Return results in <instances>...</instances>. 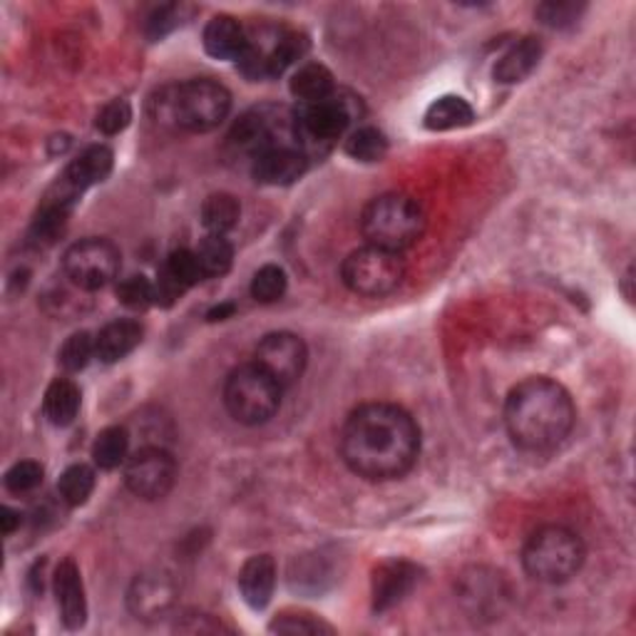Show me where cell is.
I'll use <instances>...</instances> for the list:
<instances>
[{
	"mask_svg": "<svg viewBox=\"0 0 636 636\" xmlns=\"http://www.w3.org/2000/svg\"><path fill=\"white\" fill-rule=\"evenodd\" d=\"M522 564L532 579L542 584H562L572 579L584 564V545L577 532L562 525H547L532 532Z\"/></svg>",
	"mask_w": 636,
	"mask_h": 636,
	"instance_id": "obj_6",
	"label": "cell"
},
{
	"mask_svg": "<svg viewBox=\"0 0 636 636\" xmlns=\"http://www.w3.org/2000/svg\"><path fill=\"white\" fill-rule=\"evenodd\" d=\"M582 6L577 3H542L537 8V18L550 28H567L579 18Z\"/></svg>",
	"mask_w": 636,
	"mask_h": 636,
	"instance_id": "obj_38",
	"label": "cell"
},
{
	"mask_svg": "<svg viewBox=\"0 0 636 636\" xmlns=\"http://www.w3.org/2000/svg\"><path fill=\"white\" fill-rule=\"evenodd\" d=\"M306 361H309L306 343L289 331H274L264 336L254 353V363H259L281 388H289L299 381L304 376Z\"/></svg>",
	"mask_w": 636,
	"mask_h": 636,
	"instance_id": "obj_13",
	"label": "cell"
},
{
	"mask_svg": "<svg viewBox=\"0 0 636 636\" xmlns=\"http://www.w3.org/2000/svg\"><path fill=\"white\" fill-rule=\"evenodd\" d=\"M117 299L127 306V309L145 311L147 306L155 304V284L147 276H127L125 281L117 286Z\"/></svg>",
	"mask_w": 636,
	"mask_h": 636,
	"instance_id": "obj_34",
	"label": "cell"
},
{
	"mask_svg": "<svg viewBox=\"0 0 636 636\" xmlns=\"http://www.w3.org/2000/svg\"><path fill=\"white\" fill-rule=\"evenodd\" d=\"M187 291L179 281H174L167 271H160L157 281H155V304L160 306H172L182 299V294Z\"/></svg>",
	"mask_w": 636,
	"mask_h": 636,
	"instance_id": "obj_40",
	"label": "cell"
},
{
	"mask_svg": "<svg viewBox=\"0 0 636 636\" xmlns=\"http://www.w3.org/2000/svg\"><path fill=\"white\" fill-rule=\"evenodd\" d=\"M194 252H197L204 279H207V276H224L234 264L232 244L227 237H222V234H207Z\"/></svg>",
	"mask_w": 636,
	"mask_h": 636,
	"instance_id": "obj_28",
	"label": "cell"
},
{
	"mask_svg": "<svg viewBox=\"0 0 636 636\" xmlns=\"http://www.w3.org/2000/svg\"><path fill=\"white\" fill-rule=\"evenodd\" d=\"M92 356H98L95 338H92L88 331H80V334L70 336L58 353L60 366H63L65 371H70V373L82 371V368L90 363Z\"/></svg>",
	"mask_w": 636,
	"mask_h": 636,
	"instance_id": "obj_32",
	"label": "cell"
},
{
	"mask_svg": "<svg viewBox=\"0 0 636 636\" xmlns=\"http://www.w3.org/2000/svg\"><path fill=\"white\" fill-rule=\"evenodd\" d=\"M182 10H184V6H164V8H160L157 13L150 18V35L152 38H162V35H167L170 30L182 25Z\"/></svg>",
	"mask_w": 636,
	"mask_h": 636,
	"instance_id": "obj_39",
	"label": "cell"
},
{
	"mask_svg": "<svg viewBox=\"0 0 636 636\" xmlns=\"http://www.w3.org/2000/svg\"><path fill=\"white\" fill-rule=\"evenodd\" d=\"M420 453V430L408 410L393 403H366L346 418L341 458L366 480L403 478Z\"/></svg>",
	"mask_w": 636,
	"mask_h": 636,
	"instance_id": "obj_1",
	"label": "cell"
},
{
	"mask_svg": "<svg viewBox=\"0 0 636 636\" xmlns=\"http://www.w3.org/2000/svg\"><path fill=\"white\" fill-rule=\"evenodd\" d=\"M142 341V326L130 318L107 324L95 338V351L102 363H117L127 358Z\"/></svg>",
	"mask_w": 636,
	"mask_h": 636,
	"instance_id": "obj_21",
	"label": "cell"
},
{
	"mask_svg": "<svg viewBox=\"0 0 636 636\" xmlns=\"http://www.w3.org/2000/svg\"><path fill=\"white\" fill-rule=\"evenodd\" d=\"M229 110V90L207 78L164 88L160 92V100H155L157 122L187 132H209L219 127L227 120Z\"/></svg>",
	"mask_w": 636,
	"mask_h": 636,
	"instance_id": "obj_3",
	"label": "cell"
},
{
	"mask_svg": "<svg viewBox=\"0 0 636 636\" xmlns=\"http://www.w3.org/2000/svg\"><path fill=\"white\" fill-rule=\"evenodd\" d=\"M246 48V30L232 16L212 18L204 28V50L214 60H239Z\"/></svg>",
	"mask_w": 636,
	"mask_h": 636,
	"instance_id": "obj_20",
	"label": "cell"
},
{
	"mask_svg": "<svg viewBox=\"0 0 636 636\" xmlns=\"http://www.w3.org/2000/svg\"><path fill=\"white\" fill-rule=\"evenodd\" d=\"M540 58H542L540 40L537 38H522L507 50L505 55L497 60V65H495V70H492V75H495L497 82L512 85V82H520V80H525L527 75H532V70L537 68Z\"/></svg>",
	"mask_w": 636,
	"mask_h": 636,
	"instance_id": "obj_22",
	"label": "cell"
},
{
	"mask_svg": "<svg viewBox=\"0 0 636 636\" xmlns=\"http://www.w3.org/2000/svg\"><path fill=\"white\" fill-rule=\"evenodd\" d=\"M425 229V212L408 194H381L366 204L361 214V232L366 242L378 249L406 252Z\"/></svg>",
	"mask_w": 636,
	"mask_h": 636,
	"instance_id": "obj_4",
	"label": "cell"
},
{
	"mask_svg": "<svg viewBox=\"0 0 636 636\" xmlns=\"http://www.w3.org/2000/svg\"><path fill=\"white\" fill-rule=\"evenodd\" d=\"M55 597L60 617L68 629H80L88 619V599L80 570L73 560H63L55 570Z\"/></svg>",
	"mask_w": 636,
	"mask_h": 636,
	"instance_id": "obj_18",
	"label": "cell"
},
{
	"mask_svg": "<svg viewBox=\"0 0 636 636\" xmlns=\"http://www.w3.org/2000/svg\"><path fill=\"white\" fill-rule=\"evenodd\" d=\"M20 512L16 510H10V507H3L0 510V525H3V535H13V532L20 527Z\"/></svg>",
	"mask_w": 636,
	"mask_h": 636,
	"instance_id": "obj_41",
	"label": "cell"
},
{
	"mask_svg": "<svg viewBox=\"0 0 636 636\" xmlns=\"http://www.w3.org/2000/svg\"><path fill=\"white\" fill-rule=\"evenodd\" d=\"M120 249L107 239H82L63 256L65 279L80 291H98L117 276Z\"/></svg>",
	"mask_w": 636,
	"mask_h": 636,
	"instance_id": "obj_11",
	"label": "cell"
},
{
	"mask_svg": "<svg viewBox=\"0 0 636 636\" xmlns=\"http://www.w3.org/2000/svg\"><path fill=\"white\" fill-rule=\"evenodd\" d=\"M358 117H361V100L346 92L336 90L326 100L304 102L294 110L296 142L306 157L326 155Z\"/></svg>",
	"mask_w": 636,
	"mask_h": 636,
	"instance_id": "obj_5",
	"label": "cell"
},
{
	"mask_svg": "<svg viewBox=\"0 0 636 636\" xmlns=\"http://www.w3.org/2000/svg\"><path fill=\"white\" fill-rule=\"evenodd\" d=\"M343 284L366 299H381L393 294L406 279V261L398 252L378 249L366 244L346 256L341 266Z\"/></svg>",
	"mask_w": 636,
	"mask_h": 636,
	"instance_id": "obj_9",
	"label": "cell"
},
{
	"mask_svg": "<svg viewBox=\"0 0 636 636\" xmlns=\"http://www.w3.org/2000/svg\"><path fill=\"white\" fill-rule=\"evenodd\" d=\"M132 120V107L127 100H112L98 115V130L105 135H120L122 130H127Z\"/></svg>",
	"mask_w": 636,
	"mask_h": 636,
	"instance_id": "obj_36",
	"label": "cell"
},
{
	"mask_svg": "<svg viewBox=\"0 0 636 636\" xmlns=\"http://www.w3.org/2000/svg\"><path fill=\"white\" fill-rule=\"evenodd\" d=\"M242 207L234 194L219 192L207 197V202L202 204V224L209 234H222L227 237V232H232L239 224Z\"/></svg>",
	"mask_w": 636,
	"mask_h": 636,
	"instance_id": "obj_26",
	"label": "cell"
},
{
	"mask_svg": "<svg viewBox=\"0 0 636 636\" xmlns=\"http://www.w3.org/2000/svg\"><path fill=\"white\" fill-rule=\"evenodd\" d=\"M346 152L348 157L356 162H381L388 152V140L381 130L376 127H356L351 135L346 137Z\"/></svg>",
	"mask_w": 636,
	"mask_h": 636,
	"instance_id": "obj_29",
	"label": "cell"
},
{
	"mask_svg": "<svg viewBox=\"0 0 636 636\" xmlns=\"http://www.w3.org/2000/svg\"><path fill=\"white\" fill-rule=\"evenodd\" d=\"M418 582V567L403 560L383 562L373 574V609L386 612L403 602Z\"/></svg>",
	"mask_w": 636,
	"mask_h": 636,
	"instance_id": "obj_16",
	"label": "cell"
},
{
	"mask_svg": "<svg viewBox=\"0 0 636 636\" xmlns=\"http://www.w3.org/2000/svg\"><path fill=\"white\" fill-rule=\"evenodd\" d=\"M177 480V463L160 445H147L127 458L125 485L140 500H162L170 495Z\"/></svg>",
	"mask_w": 636,
	"mask_h": 636,
	"instance_id": "obj_12",
	"label": "cell"
},
{
	"mask_svg": "<svg viewBox=\"0 0 636 636\" xmlns=\"http://www.w3.org/2000/svg\"><path fill=\"white\" fill-rule=\"evenodd\" d=\"M112 172V150L105 145H92L78 160L68 164L63 177L58 179L60 187H65L70 194L80 199L82 192H88L95 184L105 182Z\"/></svg>",
	"mask_w": 636,
	"mask_h": 636,
	"instance_id": "obj_17",
	"label": "cell"
},
{
	"mask_svg": "<svg viewBox=\"0 0 636 636\" xmlns=\"http://www.w3.org/2000/svg\"><path fill=\"white\" fill-rule=\"evenodd\" d=\"M80 403H82L80 388L73 381H68V378H58V381H53L48 388L43 400V413L53 425L65 428L78 418Z\"/></svg>",
	"mask_w": 636,
	"mask_h": 636,
	"instance_id": "obj_23",
	"label": "cell"
},
{
	"mask_svg": "<svg viewBox=\"0 0 636 636\" xmlns=\"http://www.w3.org/2000/svg\"><path fill=\"white\" fill-rule=\"evenodd\" d=\"M336 92V82L331 70L321 63H306L296 70L291 78V95L299 100V105L304 102H318L331 98Z\"/></svg>",
	"mask_w": 636,
	"mask_h": 636,
	"instance_id": "obj_24",
	"label": "cell"
},
{
	"mask_svg": "<svg viewBox=\"0 0 636 636\" xmlns=\"http://www.w3.org/2000/svg\"><path fill=\"white\" fill-rule=\"evenodd\" d=\"M40 482H43V465L35 463V460L16 463L6 473V488L13 492V495H28V492L40 488Z\"/></svg>",
	"mask_w": 636,
	"mask_h": 636,
	"instance_id": "obj_35",
	"label": "cell"
},
{
	"mask_svg": "<svg viewBox=\"0 0 636 636\" xmlns=\"http://www.w3.org/2000/svg\"><path fill=\"white\" fill-rule=\"evenodd\" d=\"M577 410L567 388L545 376L527 378L505 400V428L512 443L527 453L555 450L572 433Z\"/></svg>",
	"mask_w": 636,
	"mask_h": 636,
	"instance_id": "obj_2",
	"label": "cell"
},
{
	"mask_svg": "<svg viewBox=\"0 0 636 636\" xmlns=\"http://www.w3.org/2000/svg\"><path fill=\"white\" fill-rule=\"evenodd\" d=\"M306 50H309V40L301 33L284 28H259L246 33V48L237 60L239 73L252 82L281 78L294 63H299Z\"/></svg>",
	"mask_w": 636,
	"mask_h": 636,
	"instance_id": "obj_8",
	"label": "cell"
},
{
	"mask_svg": "<svg viewBox=\"0 0 636 636\" xmlns=\"http://www.w3.org/2000/svg\"><path fill=\"white\" fill-rule=\"evenodd\" d=\"M284 388L259 363H244L227 376L224 406L242 425L269 423L281 406Z\"/></svg>",
	"mask_w": 636,
	"mask_h": 636,
	"instance_id": "obj_7",
	"label": "cell"
},
{
	"mask_svg": "<svg viewBox=\"0 0 636 636\" xmlns=\"http://www.w3.org/2000/svg\"><path fill=\"white\" fill-rule=\"evenodd\" d=\"M130 458V433L127 428L112 425L105 428L92 443V460L102 470H117L120 465H125Z\"/></svg>",
	"mask_w": 636,
	"mask_h": 636,
	"instance_id": "obj_27",
	"label": "cell"
},
{
	"mask_svg": "<svg viewBox=\"0 0 636 636\" xmlns=\"http://www.w3.org/2000/svg\"><path fill=\"white\" fill-rule=\"evenodd\" d=\"M92 490H95V473L88 465H70L58 480V492L65 505L80 507L90 500Z\"/></svg>",
	"mask_w": 636,
	"mask_h": 636,
	"instance_id": "obj_30",
	"label": "cell"
},
{
	"mask_svg": "<svg viewBox=\"0 0 636 636\" xmlns=\"http://www.w3.org/2000/svg\"><path fill=\"white\" fill-rule=\"evenodd\" d=\"M306 164H309V157L304 155L301 147H274L252 160V174L256 182L266 184V187H286V184H294L304 177Z\"/></svg>",
	"mask_w": 636,
	"mask_h": 636,
	"instance_id": "obj_15",
	"label": "cell"
},
{
	"mask_svg": "<svg viewBox=\"0 0 636 636\" xmlns=\"http://www.w3.org/2000/svg\"><path fill=\"white\" fill-rule=\"evenodd\" d=\"M271 629L281 632V634H321V632H331V627H328V624L311 617V614H281V617L274 619Z\"/></svg>",
	"mask_w": 636,
	"mask_h": 636,
	"instance_id": "obj_37",
	"label": "cell"
},
{
	"mask_svg": "<svg viewBox=\"0 0 636 636\" xmlns=\"http://www.w3.org/2000/svg\"><path fill=\"white\" fill-rule=\"evenodd\" d=\"M276 562L269 555H256L244 562L239 572V589L252 609H264L274 597Z\"/></svg>",
	"mask_w": 636,
	"mask_h": 636,
	"instance_id": "obj_19",
	"label": "cell"
},
{
	"mask_svg": "<svg viewBox=\"0 0 636 636\" xmlns=\"http://www.w3.org/2000/svg\"><path fill=\"white\" fill-rule=\"evenodd\" d=\"M174 602H177V582L164 570L137 574L127 592V609L142 622L162 619Z\"/></svg>",
	"mask_w": 636,
	"mask_h": 636,
	"instance_id": "obj_14",
	"label": "cell"
},
{
	"mask_svg": "<svg viewBox=\"0 0 636 636\" xmlns=\"http://www.w3.org/2000/svg\"><path fill=\"white\" fill-rule=\"evenodd\" d=\"M286 286H289V279H286V271L281 269V266L266 264L254 274L252 296L259 304H274L286 294Z\"/></svg>",
	"mask_w": 636,
	"mask_h": 636,
	"instance_id": "obj_31",
	"label": "cell"
},
{
	"mask_svg": "<svg viewBox=\"0 0 636 636\" xmlns=\"http://www.w3.org/2000/svg\"><path fill=\"white\" fill-rule=\"evenodd\" d=\"M475 120V112L470 102L458 95H445L435 100L425 112V127L435 132L468 127Z\"/></svg>",
	"mask_w": 636,
	"mask_h": 636,
	"instance_id": "obj_25",
	"label": "cell"
},
{
	"mask_svg": "<svg viewBox=\"0 0 636 636\" xmlns=\"http://www.w3.org/2000/svg\"><path fill=\"white\" fill-rule=\"evenodd\" d=\"M234 311H237V306L229 301V304L214 306V309L207 314V318H209V321H227V318L234 316Z\"/></svg>",
	"mask_w": 636,
	"mask_h": 636,
	"instance_id": "obj_42",
	"label": "cell"
},
{
	"mask_svg": "<svg viewBox=\"0 0 636 636\" xmlns=\"http://www.w3.org/2000/svg\"><path fill=\"white\" fill-rule=\"evenodd\" d=\"M289 145L299 147L294 127V110L276 105H261L244 112L229 132V147L237 155H246L249 160L266 150Z\"/></svg>",
	"mask_w": 636,
	"mask_h": 636,
	"instance_id": "obj_10",
	"label": "cell"
},
{
	"mask_svg": "<svg viewBox=\"0 0 636 636\" xmlns=\"http://www.w3.org/2000/svg\"><path fill=\"white\" fill-rule=\"evenodd\" d=\"M174 281H179L184 289H192L194 284H199L204 279V271L197 259V252L189 249H177L167 256V264L162 266Z\"/></svg>",
	"mask_w": 636,
	"mask_h": 636,
	"instance_id": "obj_33",
	"label": "cell"
}]
</instances>
